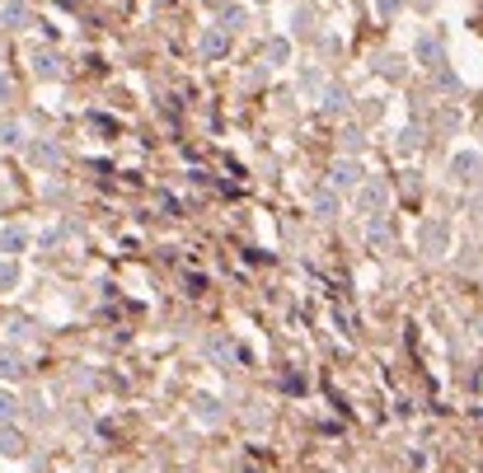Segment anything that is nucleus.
Segmentation results:
<instances>
[{"label": "nucleus", "instance_id": "9", "mask_svg": "<svg viewBox=\"0 0 483 473\" xmlns=\"http://www.w3.org/2000/svg\"><path fill=\"white\" fill-rule=\"evenodd\" d=\"M14 413H19V403H14V398L10 394H0V422H10V417Z\"/></svg>", "mask_w": 483, "mask_h": 473}, {"label": "nucleus", "instance_id": "14", "mask_svg": "<svg viewBox=\"0 0 483 473\" xmlns=\"http://www.w3.org/2000/svg\"><path fill=\"white\" fill-rule=\"evenodd\" d=\"M380 197H385L380 188H366V192H361V202H366V206H380Z\"/></svg>", "mask_w": 483, "mask_h": 473}, {"label": "nucleus", "instance_id": "4", "mask_svg": "<svg viewBox=\"0 0 483 473\" xmlns=\"http://www.w3.org/2000/svg\"><path fill=\"white\" fill-rule=\"evenodd\" d=\"M0 450H5V455H19V450H24L19 431H5V427H0Z\"/></svg>", "mask_w": 483, "mask_h": 473}, {"label": "nucleus", "instance_id": "7", "mask_svg": "<svg viewBox=\"0 0 483 473\" xmlns=\"http://www.w3.org/2000/svg\"><path fill=\"white\" fill-rule=\"evenodd\" d=\"M202 52H207V57H221V52H225V33H212L202 43Z\"/></svg>", "mask_w": 483, "mask_h": 473}, {"label": "nucleus", "instance_id": "13", "mask_svg": "<svg viewBox=\"0 0 483 473\" xmlns=\"http://www.w3.org/2000/svg\"><path fill=\"white\" fill-rule=\"evenodd\" d=\"M5 248H10V253H19V248H24V230H10V235H5Z\"/></svg>", "mask_w": 483, "mask_h": 473}, {"label": "nucleus", "instance_id": "5", "mask_svg": "<svg viewBox=\"0 0 483 473\" xmlns=\"http://www.w3.org/2000/svg\"><path fill=\"white\" fill-rule=\"evenodd\" d=\"M33 70L38 75H56V57L52 52H33Z\"/></svg>", "mask_w": 483, "mask_h": 473}, {"label": "nucleus", "instance_id": "1", "mask_svg": "<svg viewBox=\"0 0 483 473\" xmlns=\"http://www.w3.org/2000/svg\"><path fill=\"white\" fill-rule=\"evenodd\" d=\"M417 57L427 61V66H441V43L437 38H422V43H417Z\"/></svg>", "mask_w": 483, "mask_h": 473}, {"label": "nucleus", "instance_id": "16", "mask_svg": "<svg viewBox=\"0 0 483 473\" xmlns=\"http://www.w3.org/2000/svg\"><path fill=\"white\" fill-rule=\"evenodd\" d=\"M399 5H404V0H375V10H380V14H394Z\"/></svg>", "mask_w": 483, "mask_h": 473}, {"label": "nucleus", "instance_id": "10", "mask_svg": "<svg viewBox=\"0 0 483 473\" xmlns=\"http://www.w3.org/2000/svg\"><path fill=\"white\" fill-rule=\"evenodd\" d=\"M197 403H202V408H197V413H202L207 422H216V417H221V408H216V398H197Z\"/></svg>", "mask_w": 483, "mask_h": 473}, {"label": "nucleus", "instance_id": "2", "mask_svg": "<svg viewBox=\"0 0 483 473\" xmlns=\"http://www.w3.org/2000/svg\"><path fill=\"white\" fill-rule=\"evenodd\" d=\"M450 174H460V179L469 183V174H479V155H460L455 164H450Z\"/></svg>", "mask_w": 483, "mask_h": 473}, {"label": "nucleus", "instance_id": "17", "mask_svg": "<svg viewBox=\"0 0 483 473\" xmlns=\"http://www.w3.org/2000/svg\"><path fill=\"white\" fill-rule=\"evenodd\" d=\"M0 99H10V80L0 75Z\"/></svg>", "mask_w": 483, "mask_h": 473}, {"label": "nucleus", "instance_id": "8", "mask_svg": "<svg viewBox=\"0 0 483 473\" xmlns=\"http://www.w3.org/2000/svg\"><path fill=\"white\" fill-rule=\"evenodd\" d=\"M0 375H10V380H19V375H24V366H19L14 356H0Z\"/></svg>", "mask_w": 483, "mask_h": 473}, {"label": "nucleus", "instance_id": "12", "mask_svg": "<svg viewBox=\"0 0 483 473\" xmlns=\"http://www.w3.org/2000/svg\"><path fill=\"white\" fill-rule=\"evenodd\" d=\"M417 141H422V132H413V127H408V132H404V136H399V150H413V146H417Z\"/></svg>", "mask_w": 483, "mask_h": 473}, {"label": "nucleus", "instance_id": "15", "mask_svg": "<svg viewBox=\"0 0 483 473\" xmlns=\"http://www.w3.org/2000/svg\"><path fill=\"white\" fill-rule=\"evenodd\" d=\"M268 57H272V61H286V43H281V38H277V43L268 47Z\"/></svg>", "mask_w": 483, "mask_h": 473}, {"label": "nucleus", "instance_id": "6", "mask_svg": "<svg viewBox=\"0 0 483 473\" xmlns=\"http://www.w3.org/2000/svg\"><path fill=\"white\" fill-rule=\"evenodd\" d=\"M5 23H14V28L28 23V5H10V10H5Z\"/></svg>", "mask_w": 483, "mask_h": 473}, {"label": "nucleus", "instance_id": "3", "mask_svg": "<svg viewBox=\"0 0 483 473\" xmlns=\"http://www.w3.org/2000/svg\"><path fill=\"white\" fill-rule=\"evenodd\" d=\"M357 179H361V174H357V164H338V169H333V183H338V188H352Z\"/></svg>", "mask_w": 483, "mask_h": 473}, {"label": "nucleus", "instance_id": "11", "mask_svg": "<svg viewBox=\"0 0 483 473\" xmlns=\"http://www.w3.org/2000/svg\"><path fill=\"white\" fill-rule=\"evenodd\" d=\"M33 159L38 164H56V150L52 146H33Z\"/></svg>", "mask_w": 483, "mask_h": 473}]
</instances>
